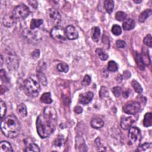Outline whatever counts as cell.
<instances>
[{"label":"cell","instance_id":"6da1fadb","mask_svg":"<svg viewBox=\"0 0 152 152\" xmlns=\"http://www.w3.org/2000/svg\"><path fill=\"white\" fill-rule=\"evenodd\" d=\"M58 121L57 112L52 106H47L43 109L36 120L37 131L42 138L48 137L55 131Z\"/></svg>","mask_w":152,"mask_h":152},{"label":"cell","instance_id":"7a4b0ae2","mask_svg":"<svg viewBox=\"0 0 152 152\" xmlns=\"http://www.w3.org/2000/svg\"><path fill=\"white\" fill-rule=\"evenodd\" d=\"M20 128V123L14 115H8L1 120V129L7 137L10 138L16 137L19 134Z\"/></svg>","mask_w":152,"mask_h":152},{"label":"cell","instance_id":"3957f363","mask_svg":"<svg viewBox=\"0 0 152 152\" xmlns=\"http://www.w3.org/2000/svg\"><path fill=\"white\" fill-rule=\"evenodd\" d=\"M23 89L27 96L34 98L39 94L40 87L39 83L36 80L31 78H28L24 81Z\"/></svg>","mask_w":152,"mask_h":152},{"label":"cell","instance_id":"277c9868","mask_svg":"<svg viewBox=\"0 0 152 152\" xmlns=\"http://www.w3.org/2000/svg\"><path fill=\"white\" fill-rule=\"evenodd\" d=\"M4 57V61L9 69H17L19 66V59L17 54L12 49L6 48Z\"/></svg>","mask_w":152,"mask_h":152},{"label":"cell","instance_id":"5b68a950","mask_svg":"<svg viewBox=\"0 0 152 152\" xmlns=\"http://www.w3.org/2000/svg\"><path fill=\"white\" fill-rule=\"evenodd\" d=\"M30 14V10L24 4H20L16 6L12 12V16L16 21L22 20L27 18Z\"/></svg>","mask_w":152,"mask_h":152},{"label":"cell","instance_id":"8992f818","mask_svg":"<svg viewBox=\"0 0 152 152\" xmlns=\"http://www.w3.org/2000/svg\"><path fill=\"white\" fill-rule=\"evenodd\" d=\"M47 18L50 24L56 26L61 21V16L56 9L51 8L47 11Z\"/></svg>","mask_w":152,"mask_h":152},{"label":"cell","instance_id":"52a82bcc","mask_svg":"<svg viewBox=\"0 0 152 152\" xmlns=\"http://www.w3.org/2000/svg\"><path fill=\"white\" fill-rule=\"evenodd\" d=\"M141 131L138 128L135 126H131L129 129L128 131V140L131 145L139 142L141 140Z\"/></svg>","mask_w":152,"mask_h":152},{"label":"cell","instance_id":"ba28073f","mask_svg":"<svg viewBox=\"0 0 152 152\" xmlns=\"http://www.w3.org/2000/svg\"><path fill=\"white\" fill-rule=\"evenodd\" d=\"M51 37L55 40L61 42L65 40L66 36L65 34V30L61 26H54L50 32Z\"/></svg>","mask_w":152,"mask_h":152},{"label":"cell","instance_id":"9c48e42d","mask_svg":"<svg viewBox=\"0 0 152 152\" xmlns=\"http://www.w3.org/2000/svg\"><path fill=\"white\" fill-rule=\"evenodd\" d=\"M141 105L138 101H130L125 104L123 106V111L130 115H135L141 109Z\"/></svg>","mask_w":152,"mask_h":152},{"label":"cell","instance_id":"30bf717a","mask_svg":"<svg viewBox=\"0 0 152 152\" xmlns=\"http://www.w3.org/2000/svg\"><path fill=\"white\" fill-rule=\"evenodd\" d=\"M38 33H39L37 31H34V30H31L30 28L25 29L23 31V36L26 37V39L31 42H36L40 39Z\"/></svg>","mask_w":152,"mask_h":152},{"label":"cell","instance_id":"8fae6325","mask_svg":"<svg viewBox=\"0 0 152 152\" xmlns=\"http://www.w3.org/2000/svg\"><path fill=\"white\" fill-rule=\"evenodd\" d=\"M65 34L66 38L69 40H75L78 37V33L76 28L72 25L68 26L65 28Z\"/></svg>","mask_w":152,"mask_h":152},{"label":"cell","instance_id":"7c38bea8","mask_svg":"<svg viewBox=\"0 0 152 152\" xmlns=\"http://www.w3.org/2000/svg\"><path fill=\"white\" fill-rule=\"evenodd\" d=\"M93 96H94L93 93L91 91H87L86 93L81 94L79 96V98H78L79 103L84 105L87 104L91 101L92 99L93 98Z\"/></svg>","mask_w":152,"mask_h":152},{"label":"cell","instance_id":"4fadbf2b","mask_svg":"<svg viewBox=\"0 0 152 152\" xmlns=\"http://www.w3.org/2000/svg\"><path fill=\"white\" fill-rule=\"evenodd\" d=\"M134 122V119L132 117L127 116L123 117L121 121V126L123 129H129Z\"/></svg>","mask_w":152,"mask_h":152},{"label":"cell","instance_id":"5bb4252c","mask_svg":"<svg viewBox=\"0 0 152 152\" xmlns=\"http://www.w3.org/2000/svg\"><path fill=\"white\" fill-rule=\"evenodd\" d=\"M75 148L78 151H87L85 141L81 137H77L76 138V139H75Z\"/></svg>","mask_w":152,"mask_h":152},{"label":"cell","instance_id":"9a60e30c","mask_svg":"<svg viewBox=\"0 0 152 152\" xmlns=\"http://www.w3.org/2000/svg\"><path fill=\"white\" fill-rule=\"evenodd\" d=\"M65 144L64 137L62 135H58L53 141V146L56 148H61L63 147Z\"/></svg>","mask_w":152,"mask_h":152},{"label":"cell","instance_id":"2e32d148","mask_svg":"<svg viewBox=\"0 0 152 152\" xmlns=\"http://www.w3.org/2000/svg\"><path fill=\"white\" fill-rule=\"evenodd\" d=\"M15 22V20L14 19V18L12 16V14L11 15H5L4 16L2 19V23L4 26L10 27H11Z\"/></svg>","mask_w":152,"mask_h":152},{"label":"cell","instance_id":"e0dca14e","mask_svg":"<svg viewBox=\"0 0 152 152\" xmlns=\"http://www.w3.org/2000/svg\"><path fill=\"white\" fill-rule=\"evenodd\" d=\"M135 26V21L132 18H128L125 20L122 24V27L125 30H131L133 29Z\"/></svg>","mask_w":152,"mask_h":152},{"label":"cell","instance_id":"ac0fdd59","mask_svg":"<svg viewBox=\"0 0 152 152\" xmlns=\"http://www.w3.org/2000/svg\"><path fill=\"white\" fill-rule=\"evenodd\" d=\"M13 149L11 144L7 141H2L0 142V152H12Z\"/></svg>","mask_w":152,"mask_h":152},{"label":"cell","instance_id":"d6986e66","mask_svg":"<svg viewBox=\"0 0 152 152\" xmlns=\"http://www.w3.org/2000/svg\"><path fill=\"white\" fill-rule=\"evenodd\" d=\"M151 147H152V144L151 142H145L142 144L140 145L137 147L136 151H139V152L151 151Z\"/></svg>","mask_w":152,"mask_h":152},{"label":"cell","instance_id":"ffe728a7","mask_svg":"<svg viewBox=\"0 0 152 152\" xmlns=\"http://www.w3.org/2000/svg\"><path fill=\"white\" fill-rule=\"evenodd\" d=\"M91 126L94 129H100L104 125V122L100 118H94L91 121Z\"/></svg>","mask_w":152,"mask_h":152},{"label":"cell","instance_id":"44dd1931","mask_svg":"<svg viewBox=\"0 0 152 152\" xmlns=\"http://www.w3.org/2000/svg\"><path fill=\"white\" fill-rule=\"evenodd\" d=\"M135 61L138 67L141 70H144L145 68V64H144L142 55L138 52H136L135 53Z\"/></svg>","mask_w":152,"mask_h":152},{"label":"cell","instance_id":"7402d4cb","mask_svg":"<svg viewBox=\"0 0 152 152\" xmlns=\"http://www.w3.org/2000/svg\"><path fill=\"white\" fill-rule=\"evenodd\" d=\"M152 11L151 9H147L142 12L138 17V21L141 23L144 22L148 17L151 15Z\"/></svg>","mask_w":152,"mask_h":152},{"label":"cell","instance_id":"603a6c76","mask_svg":"<svg viewBox=\"0 0 152 152\" xmlns=\"http://www.w3.org/2000/svg\"><path fill=\"white\" fill-rule=\"evenodd\" d=\"M114 1L113 0H106L104 2V7L107 13L110 14L114 8Z\"/></svg>","mask_w":152,"mask_h":152},{"label":"cell","instance_id":"cb8c5ba5","mask_svg":"<svg viewBox=\"0 0 152 152\" xmlns=\"http://www.w3.org/2000/svg\"><path fill=\"white\" fill-rule=\"evenodd\" d=\"M37 77L38 80L39 81V82L43 85L44 86H46L48 84V81H47V78L45 75V74L42 72V71L40 70H37Z\"/></svg>","mask_w":152,"mask_h":152},{"label":"cell","instance_id":"d4e9b609","mask_svg":"<svg viewBox=\"0 0 152 152\" xmlns=\"http://www.w3.org/2000/svg\"><path fill=\"white\" fill-rule=\"evenodd\" d=\"M17 111L22 117H26L27 115V107L24 103H20L17 106Z\"/></svg>","mask_w":152,"mask_h":152},{"label":"cell","instance_id":"484cf974","mask_svg":"<svg viewBox=\"0 0 152 152\" xmlns=\"http://www.w3.org/2000/svg\"><path fill=\"white\" fill-rule=\"evenodd\" d=\"M43 23V20L42 19L33 18L30 21V28L31 30H34L35 28L39 27Z\"/></svg>","mask_w":152,"mask_h":152},{"label":"cell","instance_id":"4316f807","mask_svg":"<svg viewBox=\"0 0 152 152\" xmlns=\"http://www.w3.org/2000/svg\"><path fill=\"white\" fill-rule=\"evenodd\" d=\"M143 125L145 127L151 126L152 125V119H151V113H146L144 115L143 119Z\"/></svg>","mask_w":152,"mask_h":152},{"label":"cell","instance_id":"83f0119b","mask_svg":"<svg viewBox=\"0 0 152 152\" xmlns=\"http://www.w3.org/2000/svg\"><path fill=\"white\" fill-rule=\"evenodd\" d=\"M100 36V29L98 27H94L92 30V39L94 42H97Z\"/></svg>","mask_w":152,"mask_h":152},{"label":"cell","instance_id":"f1b7e54d","mask_svg":"<svg viewBox=\"0 0 152 152\" xmlns=\"http://www.w3.org/2000/svg\"><path fill=\"white\" fill-rule=\"evenodd\" d=\"M40 101L43 103H46V104H50L52 102V99L51 98V95L50 93H43L40 99Z\"/></svg>","mask_w":152,"mask_h":152},{"label":"cell","instance_id":"f546056e","mask_svg":"<svg viewBox=\"0 0 152 152\" xmlns=\"http://www.w3.org/2000/svg\"><path fill=\"white\" fill-rule=\"evenodd\" d=\"M96 52L101 60L106 61L108 59V57H109L108 55L103 49L100 48H98L96 50Z\"/></svg>","mask_w":152,"mask_h":152},{"label":"cell","instance_id":"4dcf8cb0","mask_svg":"<svg viewBox=\"0 0 152 152\" xmlns=\"http://www.w3.org/2000/svg\"><path fill=\"white\" fill-rule=\"evenodd\" d=\"M40 151L39 147L35 143L30 144L24 150L26 152H30V151H37L39 152Z\"/></svg>","mask_w":152,"mask_h":152},{"label":"cell","instance_id":"1f68e13d","mask_svg":"<svg viewBox=\"0 0 152 152\" xmlns=\"http://www.w3.org/2000/svg\"><path fill=\"white\" fill-rule=\"evenodd\" d=\"M56 68L58 71L61 72H64V73H66L69 70L68 65L64 62H61L58 64L56 66Z\"/></svg>","mask_w":152,"mask_h":152},{"label":"cell","instance_id":"d6a6232c","mask_svg":"<svg viewBox=\"0 0 152 152\" xmlns=\"http://www.w3.org/2000/svg\"><path fill=\"white\" fill-rule=\"evenodd\" d=\"M131 86L133 87L135 91L137 92V93H141L142 92V87H141L140 84L136 80H132L131 81Z\"/></svg>","mask_w":152,"mask_h":152},{"label":"cell","instance_id":"836d02e7","mask_svg":"<svg viewBox=\"0 0 152 152\" xmlns=\"http://www.w3.org/2000/svg\"><path fill=\"white\" fill-rule=\"evenodd\" d=\"M107 69L110 72H116L118 69V65L116 62L110 61L107 64Z\"/></svg>","mask_w":152,"mask_h":152},{"label":"cell","instance_id":"e575fe53","mask_svg":"<svg viewBox=\"0 0 152 152\" xmlns=\"http://www.w3.org/2000/svg\"><path fill=\"white\" fill-rule=\"evenodd\" d=\"M7 111V106L4 102L2 100H0V114H1V120L4 119Z\"/></svg>","mask_w":152,"mask_h":152},{"label":"cell","instance_id":"d590c367","mask_svg":"<svg viewBox=\"0 0 152 152\" xmlns=\"http://www.w3.org/2000/svg\"><path fill=\"white\" fill-rule=\"evenodd\" d=\"M126 14L123 11H118L115 14V19L117 21H122L126 20Z\"/></svg>","mask_w":152,"mask_h":152},{"label":"cell","instance_id":"8d00e7d4","mask_svg":"<svg viewBox=\"0 0 152 152\" xmlns=\"http://www.w3.org/2000/svg\"><path fill=\"white\" fill-rule=\"evenodd\" d=\"M112 33L115 36H119L122 33V29L119 25L114 24L111 29Z\"/></svg>","mask_w":152,"mask_h":152},{"label":"cell","instance_id":"74e56055","mask_svg":"<svg viewBox=\"0 0 152 152\" xmlns=\"http://www.w3.org/2000/svg\"><path fill=\"white\" fill-rule=\"evenodd\" d=\"M0 77H1V81L2 83H5V84L9 83V78L7 76L5 71L2 69H1L0 71Z\"/></svg>","mask_w":152,"mask_h":152},{"label":"cell","instance_id":"f35d334b","mask_svg":"<svg viewBox=\"0 0 152 152\" xmlns=\"http://www.w3.org/2000/svg\"><path fill=\"white\" fill-rule=\"evenodd\" d=\"M109 95V90L108 88L106 87H102L101 89L99 91V97L100 98H104L107 97Z\"/></svg>","mask_w":152,"mask_h":152},{"label":"cell","instance_id":"ab89813d","mask_svg":"<svg viewBox=\"0 0 152 152\" xmlns=\"http://www.w3.org/2000/svg\"><path fill=\"white\" fill-rule=\"evenodd\" d=\"M144 43L145 45L149 48H151L152 46V37L151 34H148L144 39Z\"/></svg>","mask_w":152,"mask_h":152},{"label":"cell","instance_id":"60d3db41","mask_svg":"<svg viewBox=\"0 0 152 152\" xmlns=\"http://www.w3.org/2000/svg\"><path fill=\"white\" fill-rule=\"evenodd\" d=\"M112 92L115 97H118L121 96L122 93V88L121 87H119V86L115 87L112 88Z\"/></svg>","mask_w":152,"mask_h":152},{"label":"cell","instance_id":"b9f144b4","mask_svg":"<svg viewBox=\"0 0 152 152\" xmlns=\"http://www.w3.org/2000/svg\"><path fill=\"white\" fill-rule=\"evenodd\" d=\"M90 83H91V77H90V76L88 75H86L84 77V78H83V79L81 81L82 85L84 86H87L90 84Z\"/></svg>","mask_w":152,"mask_h":152},{"label":"cell","instance_id":"7bdbcfd3","mask_svg":"<svg viewBox=\"0 0 152 152\" xmlns=\"http://www.w3.org/2000/svg\"><path fill=\"white\" fill-rule=\"evenodd\" d=\"M116 46L118 48H124L126 46V43L125 41L122 40H118L116 42Z\"/></svg>","mask_w":152,"mask_h":152},{"label":"cell","instance_id":"ee69618b","mask_svg":"<svg viewBox=\"0 0 152 152\" xmlns=\"http://www.w3.org/2000/svg\"><path fill=\"white\" fill-rule=\"evenodd\" d=\"M74 111L77 114H80L83 112V108L80 106H76L74 108Z\"/></svg>","mask_w":152,"mask_h":152},{"label":"cell","instance_id":"f6af8a7d","mask_svg":"<svg viewBox=\"0 0 152 152\" xmlns=\"http://www.w3.org/2000/svg\"><path fill=\"white\" fill-rule=\"evenodd\" d=\"M28 3L34 8L36 9L37 7V2L36 1H28Z\"/></svg>","mask_w":152,"mask_h":152},{"label":"cell","instance_id":"bcb514c9","mask_svg":"<svg viewBox=\"0 0 152 152\" xmlns=\"http://www.w3.org/2000/svg\"><path fill=\"white\" fill-rule=\"evenodd\" d=\"M39 55H40V52H39V50H37V49L33 52V53H32V56L33 58H37L39 56Z\"/></svg>","mask_w":152,"mask_h":152},{"label":"cell","instance_id":"7dc6e473","mask_svg":"<svg viewBox=\"0 0 152 152\" xmlns=\"http://www.w3.org/2000/svg\"><path fill=\"white\" fill-rule=\"evenodd\" d=\"M131 77V74L129 72L127 71H125L124 72V77L125 78H129Z\"/></svg>","mask_w":152,"mask_h":152},{"label":"cell","instance_id":"c3c4849f","mask_svg":"<svg viewBox=\"0 0 152 152\" xmlns=\"http://www.w3.org/2000/svg\"><path fill=\"white\" fill-rule=\"evenodd\" d=\"M123 96L125 97V98H127L128 96H129V91L128 90H125L123 92Z\"/></svg>","mask_w":152,"mask_h":152},{"label":"cell","instance_id":"681fc988","mask_svg":"<svg viewBox=\"0 0 152 152\" xmlns=\"http://www.w3.org/2000/svg\"><path fill=\"white\" fill-rule=\"evenodd\" d=\"M134 2L137 4V3H140V2H141V1H134Z\"/></svg>","mask_w":152,"mask_h":152}]
</instances>
